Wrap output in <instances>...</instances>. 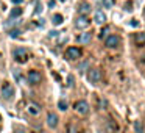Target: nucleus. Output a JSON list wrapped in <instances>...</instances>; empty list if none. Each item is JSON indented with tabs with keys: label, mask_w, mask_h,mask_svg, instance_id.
<instances>
[{
	"label": "nucleus",
	"mask_w": 145,
	"mask_h": 133,
	"mask_svg": "<svg viewBox=\"0 0 145 133\" xmlns=\"http://www.w3.org/2000/svg\"><path fill=\"white\" fill-rule=\"evenodd\" d=\"M89 25H91V20H89V17L78 14V17L75 19V27H76V28H78V30H84V28H88Z\"/></svg>",
	"instance_id": "nucleus-3"
},
{
	"label": "nucleus",
	"mask_w": 145,
	"mask_h": 133,
	"mask_svg": "<svg viewBox=\"0 0 145 133\" xmlns=\"http://www.w3.org/2000/svg\"><path fill=\"white\" fill-rule=\"evenodd\" d=\"M28 111L31 114H39L41 113V107H39L38 103H33L31 102V103H28Z\"/></svg>",
	"instance_id": "nucleus-14"
},
{
	"label": "nucleus",
	"mask_w": 145,
	"mask_h": 133,
	"mask_svg": "<svg viewBox=\"0 0 145 133\" xmlns=\"http://www.w3.org/2000/svg\"><path fill=\"white\" fill-rule=\"evenodd\" d=\"M20 35V30H11V32H10V36H11V38H16V36H19Z\"/></svg>",
	"instance_id": "nucleus-21"
},
{
	"label": "nucleus",
	"mask_w": 145,
	"mask_h": 133,
	"mask_svg": "<svg viewBox=\"0 0 145 133\" xmlns=\"http://www.w3.org/2000/svg\"><path fill=\"white\" fill-rule=\"evenodd\" d=\"M27 80H28L31 85H38V83H41L42 75H41V72H39V70L33 69V70H30V72L27 74Z\"/></svg>",
	"instance_id": "nucleus-4"
},
{
	"label": "nucleus",
	"mask_w": 145,
	"mask_h": 133,
	"mask_svg": "<svg viewBox=\"0 0 145 133\" xmlns=\"http://www.w3.org/2000/svg\"><path fill=\"white\" fill-rule=\"evenodd\" d=\"M108 33H109V27H105V28L100 32V38H101V39H103V38H106V36H108Z\"/></svg>",
	"instance_id": "nucleus-20"
},
{
	"label": "nucleus",
	"mask_w": 145,
	"mask_h": 133,
	"mask_svg": "<svg viewBox=\"0 0 145 133\" xmlns=\"http://www.w3.org/2000/svg\"><path fill=\"white\" fill-rule=\"evenodd\" d=\"M47 125L52 127V128H55V127L58 125V116L55 113H48L47 114Z\"/></svg>",
	"instance_id": "nucleus-12"
},
{
	"label": "nucleus",
	"mask_w": 145,
	"mask_h": 133,
	"mask_svg": "<svg viewBox=\"0 0 145 133\" xmlns=\"http://www.w3.org/2000/svg\"><path fill=\"white\" fill-rule=\"evenodd\" d=\"M20 14H22V8L16 7V8H13V10H11V13H10V17H11V19H14V17H19Z\"/></svg>",
	"instance_id": "nucleus-15"
},
{
	"label": "nucleus",
	"mask_w": 145,
	"mask_h": 133,
	"mask_svg": "<svg viewBox=\"0 0 145 133\" xmlns=\"http://www.w3.org/2000/svg\"><path fill=\"white\" fill-rule=\"evenodd\" d=\"M42 11V5L41 3H36V10H35V14H39Z\"/></svg>",
	"instance_id": "nucleus-24"
},
{
	"label": "nucleus",
	"mask_w": 145,
	"mask_h": 133,
	"mask_svg": "<svg viewBox=\"0 0 145 133\" xmlns=\"http://www.w3.org/2000/svg\"><path fill=\"white\" fill-rule=\"evenodd\" d=\"M13 2H14V3H17V5H19V3H22V0H13Z\"/></svg>",
	"instance_id": "nucleus-29"
},
{
	"label": "nucleus",
	"mask_w": 145,
	"mask_h": 133,
	"mask_svg": "<svg viewBox=\"0 0 145 133\" xmlns=\"http://www.w3.org/2000/svg\"><path fill=\"white\" fill-rule=\"evenodd\" d=\"M86 67H88V63H83V64H80L78 69H80V70H83V69H86Z\"/></svg>",
	"instance_id": "nucleus-27"
},
{
	"label": "nucleus",
	"mask_w": 145,
	"mask_h": 133,
	"mask_svg": "<svg viewBox=\"0 0 145 133\" xmlns=\"http://www.w3.org/2000/svg\"><path fill=\"white\" fill-rule=\"evenodd\" d=\"M14 94H16V89H14V86L11 85V83L5 82L3 86H2V97H3L5 100H11Z\"/></svg>",
	"instance_id": "nucleus-2"
},
{
	"label": "nucleus",
	"mask_w": 145,
	"mask_h": 133,
	"mask_svg": "<svg viewBox=\"0 0 145 133\" xmlns=\"http://www.w3.org/2000/svg\"><path fill=\"white\" fill-rule=\"evenodd\" d=\"M101 3H103V7H105V8H112L114 0H101Z\"/></svg>",
	"instance_id": "nucleus-19"
},
{
	"label": "nucleus",
	"mask_w": 145,
	"mask_h": 133,
	"mask_svg": "<svg viewBox=\"0 0 145 133\" xmlns=\"http://www.w3.org/2000/svg\"><path fill=\"white\" fill-rule=\"evenodd\" d=\"M89 103L86 100H78L75 103V111L76 113H80V114H88L89 113Z\"/></svg>",
	"instance_id": "nucleus-7"
},
{
	"label": "nucleus",
	"mask_w": 145,
	"mask_h": 133,
	"mask_svg": "<svg viewBox=\"0 0 145 133\" xmlns=\"http://www.w3.org/2000/svg\"><path fill=\"white\" fill-rule=\"evenodd\" d=\"M13 58L17 63H25V61L30 60V52L24 47H17L13 50Z\"/></svg>",
	"instance_id": "nucleus-1"
},
{
	"label": "nucleus",
	"mask_w": 145,
	"mask_h": 133,
	"mask_svg": "<svg viewBox=\"0 0 145 133\" xmlns=\"http://www.w3.org/2000/svg\"><path fill=\"white\" fill-rule=\"evenodd\" d=\"M48 7H50V8H55V7H56V2H55V0H50V2H48Z\"/></svg>",
	"instance_id": "nucleus-26"
},
{
	"label": "nucleus",
	"mask_w": 145,
	"mask_h": 133,
	"mask_svg": "<svg viewBox=\"0 0 145 133\" xmlns=\"http://www.w3.org/2000/svg\"><path fill=\"white\" fill-rule=\"evenodd\" d=\"M58 108H59L61 111H66L67 110V102L66 100H59L58 102Z\"/></svg>",
	"instance_id": "nucleus-18"
},
{
	"label": "nucleus",
	"mask_w": 145,
	"mask_h": 133,
	"mask_svg": "<svg viewBox=\"0 0 145 133\" xmlns=\"http://www.w3.org/2000/svg\"><path fill=\"white\" fill-rule=\"evenodd\" d=\"M76 41L80 42V44H89V42L92 41V33H81V35L76 38Z\"/></svg>",
	"instance_id": "nucleus-11"
},
{
	"label": "nucleus",
	"mask_w": 145,
	"mask_h": 133,
	"mask_svg": "<svg viewBox=\"0 0 145 133\" xmlns=\"http://www.w3.org/2000/svg\"><path fill=\"white\" fill-rule=\"evenodd\" d=\"M88 80H89L91 83H94V85L100 83V80H101V72H100V69H89V72H88Z\"/></svg>",
	"instance_id": "nucleus-5"
},
{
	"label": "nucleus",
	"mask_w": 145,
	"mask_h": 133,
	"mask_svg": "<svg viewBox=\"0 0 145 133\" xmlns=\"http://www.w3.org/2000/svg\"><path fill=\"white\" fill-rule=\"evenodd\" d=\"M76 10H78V14H81V16H88V14L91 13V3H88V2H81V3H78Z\"/></svg>",
	"instance_id": "nucleus-9"
},
{
	"label": "nucleus",
	"mask_w": 145,
	"mask_h": 133,
	"mask_svg": "<svg viewBox=\"0 0 145 133\" xmlns=\"http://www.w3.org/2000/svg\"><path fill=\"white\" fill-rule=\"evenodd\" d=\"M123 8H125V11H133V2H126Z\"/></svg>",
	"instance_id": "nucleus-22"
},
{
	"label": "nucleus",
	"mask_w": 145,
	"mask_h": 133,
	"mask_svg": "<svg viewBox=\"0 0 145 133\" xmlns=\"http://www.w3.org/2000/svg\"><path fill=\"white\" fill-rule=\"evenodd\" d=\"M134 41L137 42L139 45H145V33L144 32L136 33V35H134Z\"/></svg>",
	"instance_id": "nucleus-13"
},
{
	"label": "nucleus",
	"mask_w": 145,
	"mask_h": 133,
	"mask_svg": "<svg viewBox=\"0 0 145 133\" xmlns=\"http://www.w3.org/2000/svg\"><path fill=\"white\" fill-rule=\"evenodd\" d=\"M94 20L98 24V25H103V24L106 22V14H105L101 10H97L95 14H94Z\"/></svg>",
	"instance_id": "nucleus-10"
},
{
	"label": "nucleus",
	"mask_w": 145,
	"mask_h": 133,
	"mask_svg": "<svg viewBox=\"0 0 145 133\" xmlns=\"http://www.w3.org/2000/svg\"><path fill=\"white\" fill-rule=\"evenodd\" d=\"M66 57L69 58V60H78L80 57H81V49H78V47H69L66 50Z\"/></svg>",
	"instance_id": "nucleus-8"
},
{
	"label": "nucleus",
	"mask_w": 145,
	"mask_h": 133,
	"mask_svg": "<svg viewBox=\"0 0 145 133\" xmlns=\"http://www.w3.org/2000/svg\"><path fill=\"white\" fill-rule=\"evenodd\" d=\"M134 128H136V133H142V132H144V127H142V124L139 122V120H136V122H134Z\"/></svg>",
	"instance_id": "nucleus-17"
},
{
	"label": "nucleus",
	"mask_w": 145,
	"mask_h": 133,
	"mask_svg": "<svg viewBox=\"0 0 145 133\" xmlns=\"http://www.w3.org/2000/svg\"><path fill=\"white\" fill-rule=\"evenodd\" d=\"M67 86H69V88H72V86H73V75L67 77Z\"/></svg>",
	"instance_id": "nucleus-23"
},
{
	"label": "nucleus",
	"mask_w": 145,
	"mask_h": 133,
	"mask_svg": "<svg viewBox=\"0 0 145 133\" xmlns=\"http://www.w3.org/2000/svg\"><path fill=\"white\" fill-rule=\"evenodd\" d=\"M48 36H50V38H53V36H58V32H50V35H48Z\"/></svg>",
	"instance_id": "nucleus-28"
},
{
	"label": "nucleus",
	"mask_w": 145,
	"mask_h": 133,
	"mask_svg": "<svg viewBox=\"0 0 145 133\" xmlns=\"http://www.w3.org/2000/svg\"><path fill=\"white\" fill-rule=\"evenodd\" d=\"M119 44H120V38L117 35H111V36H106V38H105V45L109 47V49L117 47Z\"/></svg>",
	"instance_id": "nucleus-6"
},
{
	"label": "nucleus",
	"mask_w": 145,
	"mask_h": 133,
	"mask_svg": "<svg viewBox=\"0 0 145 133\" xmlns=\"http://www.w3.org/2000/svg\"><path fill=\"white\" fill-rule=\"evenodd\" d=\"M14 133H27L24 128H20V127H17V128H14Z\"/></svg>",
	"instance_id": "nucleus-25"
},
{
	"label": "nucleus",
	"mask_w": 145,
	"mask_h": 133,
	"mask_svg": "<svg viewBox=\"0 0 145 133\" xmlns=\"http://www.w3.org/2000/svg\"><path fill=\"white\" fill-rule=\"evenodd\" d=\"M63 16H61V14H55L53 16V20H52V22H53V25H61V24H63Z\"/></svg>",
	"instance_id": "nucleus-16"
}]
</instances>
